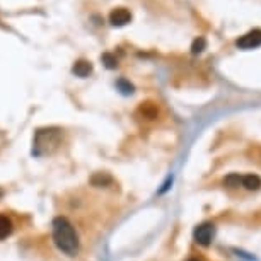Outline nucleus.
Returning <instances> with one entry per match:
<instances>
[{
  "instance_id": "11",
  "label": "nucleus",
  "mask_w": 261,
  "mask_h": 261,
  "mask_svg": "<svg viewBox=\"0 0 261 261\" xmlns=\"http://www.w3.org/2000/svg\"><path fill=\"white\" fill-rule=\"evenodd\" d=\"M140 111L145 115V118H156L157 116V108L152 103H145V104L140 106Z\"/></svg>"
},
{
  "instance_id": "5",
  "label": "nucleus",
  "mask_w": 261,
  "mask_h": 261,
  "mask_svg": "<svg viewBox=\"0 0 261 261\" xmlns=\"http://www.w3.org/2000/svg\"><path fill=\"white\" fill-rule=\"evenodd\" d=\"M109 22H111V26H115V28H123V26L132 22V12L125 7L113 9L111 14H109Z\"/></svg>"
},
{
  "instance_id": "3",
  "label": "nucleus",
  "mask_w": 261,
  "mask_h": 261,
  "mask_svg": "<svg viewBox=\"0 0 261 261\" xmlns=\"http://www.w3.org/2000/svg\"><path fill=\"white\" fill-rule=\"evenodd\" d=\"M193 236H195V241L200 246H210V243H212L213 237H215V226H213L212 222L200 224L195 229V232H193Z\"/></svg>"
},
{
  "instance_id": "12",
  "label": "nucleus",
  "mask_w": 261,
  "mask_h": 261,
  "mask_svg": "<svg viewBox=\"0 0 261 261\" xmlns=\"http://www.w3.org/2000/svg\"><path fill=\"white\" fill-rule=\"evenodd\" d=\"M101 62L111 70L118 67V60H116V56L111 55V53H104V55H101Z\"/></svg>"
},
{
  "instance_id": "10",
  "label": "nucleus",
  "mask_w": 261,
  "mask_h": 261,
  "mask_svg": "<svg viewBox=\"0 0 261 261\" xmlns=\"http://www.w3.org/2000/svg\"><path fill=\"white\" fill-rule=\"evenodd\" d=\"M116 87H118V91L122 92L123 96H130V94H133V91H135V87H133V84H130L126 79H120V80H116Z\"/></svg>"
},
{
  "instance_id": "8",
  "label": "nucleus",
  "mask_w": 261,
  "mask_h": 261,
  "mask_svg": "<svg viewBox=\"0 0 261 261\" xmlns=\"http://www.w3.org/2000/svg\"><path fill=\"white\" fill-rule=\"evenodd\" d=\"M241 185L247 190H258L261 186V178L256 176V174H246V176H243V179H241Z\"/></svg>"
},
{
  "instance_id": "4",
  "label": "nucleus",
  "mask_w": 261,
  "mask_h": 261,
  "mask_svg": "<svg viewBox=\"0 0 261 261\" xmlns=\"http://www.w3.org/2000/svg\"><path fill=\"white\" fill-rule=\"evenodd\" d=\"M236 45L241 50H253L261 46V29H253V31L246 33V35L237 39Z\"/></svg>"
},
{
  "instance_id": "1",
  "label": "nucleus",
  "mask_w": 261,
  "mask_h": 261,
  "mask_svg": "<svg viewBox=\"0 0 261 261\" xmlns=\"http://www.w3.org/2000/svg\"><path fill=\"white\" fill-rule=\"evenodd\" d=\"M52 227L53 241H55L56 247L65 254H69V256H75L77 251H79V236H77L70 220L65 219V217H56L53 220Z\"/></svg>"
},
{
  "instance_id": "14",
  "label": "nucleus",
  "mask_w": 261,
  "mask_h": 261,
  "mask_svg": "<svg viewBox=\"0 0 261 261\" xmlns=\"http://www.w3.org/2000/svg\"><path fill=\"white\" fill-rule=\"evenodd\" d=\"M205 46H207L205 38H196L195 41H193V45H191V53H193V55H200V53L205 50Z\"/></svg>"
},
{
  "instance_id": "6",
  "label": "nucleus",
  "mask_w": 261,
  "mask_h": 261,
  "mask_svg": "<svg viewBox=\"0 0 261 261\" xmlns=\"http://www.w3.org/2000/svg\"><path fill=\"white\" fill-rule=\"evenodd\" d=\"M92 70H94V67H92L91 62H87V60H77L72 67V73L75 77H80V79L89 77L92 73Z\"/></svg>"
},
{
  "instance_id": "15",
  "label": "nucleus",
  "mask_w": 261,
  "mask_h": 261,
  "mask_svg": "<svg viewBox=\"0 0 261 261\" xmlns=\"http://www.w3.org/2000/svg\"><path fill=\"white\" fill-rule=\"evenodd\" d=\"M186 261H200V260H196V258H190V260H186Z\"/></svg>"
},
{
  "instance_id": "13",
  "label": "nucleus",
  "mask_w": 261,
  "mask_h": 261,
  "mask_svg": "<svg viewBox=\"0 0 261 261\" xmlns=\"http://www.w3.org/2000/svg\"><path fill=\"white\" fill-rule=\"evenodd\" d=\"M241 179H243V176H239V174H229V176L224 179V185L229 186V188H237V186L241 185Z\"/></svg>"
},
{
  "instance_id": "9",
  "label": "nucleus",
  "mask_w": 261,
  "mask_h": 261,
  "mask_svg": "<svg viewBox=\"0 0 261 261\" xmlns=\"http://www.w3.org/2000/svg\"><path fill=\"white\" fill-rule=\"evenodd\" d=\"M92 185L94 186H99V188H101V186H108V185H111V176H108V174L106 173H98V174H94V176H92Z\"/></svg>"
},
{
  "instance_id": "7",
  "label": "nucleus",
  "mask_w": 261,
  "mask_h": 261,
  "mask_svg": "<svg viewBox=\"0 0 261 261\" xmlns=\"http://www.w3.org/2000/svg\"><path fill=\"white\" fill-rule=\"evenodd\" d=\"M12 230H14L12 220L9 219L7 215H2V213H0V241L7 239V237L12 234Z\"/></svg>"
},
{
  "instance_id": "2",
  "label": "nucleus",
  "mask_w": 261,
  "mask_h": 261,
  "mask_svg": "<svg viewBox=\"0 0 261 261\" xmlns=\"http://www.w3.org/2000/svg\"><path fill=\"white\" fill-rule=\"evenodd\" d=\"M62 142V130L58 128H45L38 130L33 140V156L41 157L46 154H52L53 150L58 149Z\"/></svg>"
}]
</instances>
